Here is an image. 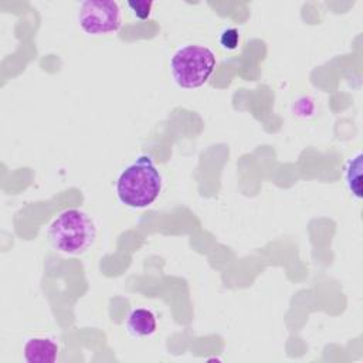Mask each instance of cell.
I'll return each mask as SVG.
<instances>
[{"label": "cell", "mask_w": 363, "mask_h": 363, "mask_svg": "<svg viewBox=\"0 0 363 363\" xmlns=\"http://www.w3.org/2000/svg\"><path fill=\"white\" fill-rule=\"evenodd\" d=\"M116 196L130 208H145L156 201L162 191V174L150 155L138 156L116 180Z\"/></svg>", "instance_id": "obj_1"}, {"label": "cell", "mask_w": 363, "mask_h": 363, "mask_svg": "<svg viewBox=\"0 0 363 363\" xmlns=\"http://www.w3.org/2000/svg\"><path fill=\"white\" fill-rule=\"evenodd\" d=\"M47 238L51 247L64 255L86 252L95 238L96 225L91 216L79 208H67L50 223Z\"/></svg>", "instance_id": "obj_2"}, {"label": "cell", "mask_w": 363, "mask_h": 363, "mask_svg": "<svg viewBox=\"0 0 363 363\" xmlns=\"http://www.w3.org/2000/svg\"><path fill=\"white\" fill-rule=\"evenodd\" d=\"M216 64L213 50L200 44H186L172 55L170 74L180 88L196 89L208 81Z\"/></svg>", "instance_id": "obj_3"}, {"label": "cell", "mask_w": 363, "mask_h": 363, "mask_svg": "<svg viewBox=\"0 0 363 363\" xmlns=\"http://www.w3.org/2000/svg\"><path fill=\"white\" fill-rule=\"evenodd\" d=\"M77 20L85 34H109L122 27V10L113 0H85L79 4Z\"/></svg>", "instance_id": "obj_4"}, {"label": "cell", "mask_w": 363, "mask_h": 363, "mask_svg": "<svg viewBox=\"0 0 363 363\" xmlns=\"http://www.w3.org/2000/svg\"><path fill=\"white\" fill-rule=\"evenodd\" d=\"M58 352L57 342L47 336L28 337L23 346V356L27 363H54Z\"/></svg>", "instance_id": "obj_5"}, {"label": "cell", "mask_w": 363, "mask_h": 363, "mask_svg": "<svg viewBox=\"0 0 363 363\" xmlns=\"http://www.w3.org/2000/svg\"><path fill=\"white\" fill-rule=\"evenodd\" d=\"M125 328L133 337H149L157 329V319L153 311L146 308H135L129 312L125 320Z\"/></svg>", "instance_id": "obj_6"}, {"label": "cell", "mask_w": 363, "mask_h": 363, "mask_svg": "<svg viewBox=\"0 0 363 363\" xmlns=\"http://www.w3.org/2000/svg\"><path fill=\"white\" fill-rule=\"evenodd\" d=\"M362 169H363V155L362 152H357L354 156H352L345 167V184L356 200H360L363 196L362 189Z\"/></svg>", "instance_id": "obj_7"}, {"label": "cell", "mask_w": 363, "mask_h": 363, "mask_svg": "<svg viewBox=\"0 0 363 363\" xmlns=\"http://www.w3.org/2000/svg\"><path fill=\"white\" fill-rule=\"evenodd\" d=\"M126 6L130 9L133 16L139 20H146L150 17L153 1L147 0H133V1H126Z\"/></svg>", "instance_id": "obj_8"}, {"label": "cell", "mask_w": 363, "mask_h": 363, "mask_svg": "<svg viewBox=\"0 0 363 363\" xmlns=\"http://www.w3.org/2000/svg\"><path fill=\"white\" fill-rule=\"evenodd\" d=\"M238 43H240V34H238V30L237 28H225L221 31L220 34V44L224 50H228V51H233L238 47Z\"/></svg>", "instance_id": "obj_9"}]
</instances>
